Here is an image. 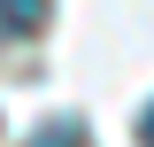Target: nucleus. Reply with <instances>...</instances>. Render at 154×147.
Instances as JSON below:
<instances>
[{
    "label": "nucleus",
    "instance_id": "f257e3e1",
    "mask_svg": "<svg viewBox=\"0 0 154 147\" xmlns=\"http://www.w3.org/2000/svg\"><path fill=\"white\" fill-rule=\"evenodd\" d=\"M54 0H0V39H38Z\"/></svg>",
    "mask_w": 154,
    "mask_h": 147
},
{
    "label": "nucleus",
    "instance_id": "7ed1b4c3",
    "mask_svg": "<svg viewBox=\"0 0 154 147\" xmlns=\"http://www.w3.org/2000/svg\"><path fill=\"white\" fill-rule=\"evenodd\" d=\"M139 139H146V147H154V109H146V116H139Z\"/></svg>",
    "mask_w": 154,
    "mask_h": 147
},
{
    "label": "nucleus",
    "instance_id": "f03ea898",
    "mask_svg": "<svg viewBox=\"0 0 154 147\" xmlns=\"http://www.w3.org/2000/svg\"><path fill=\"white\" fill-rule=\"evenodd\" d=\"M23 147H85V124H77V116H54V124H38Z\"/></svg>",
    "mask_w": 154,
    "mask_h": 147
}]
</instances>
